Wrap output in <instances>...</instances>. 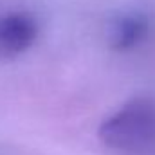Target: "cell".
I'll return each instance as SVG.
<instances>
[{"instance_id": "6da1fadb", "label": "cell", "mask_w": 155, "mask_h": 155, "mask_svg": "<svg viewBox=\"0 0 155 155\" xmlns=\"http://www.w3.org/2000/svg\"><path fill=\"white\" fill-rule=\"evenodd\" d=\"M99 139L110 150L124 155L150 152L155 146V103L132 99L101 124Z\"/></svg>"}, {"instance_id": "7a4b0ae2", "label": "cell", "mask_w": 155, "mask_h": 155, "mask_svg": "<svg viewBox=\"0 0 155 155\" xmlns=\"http://www.w3.org/2000/svg\"><path fill=\"white\" fill-rule=\"evenodd\" d=\"M36 24L27 15H7L0 18V56H16L31 47L36 38Z\"/></svg>"}, {"instance_id": "3957f363", "label": "cell", "mask_w": 155, "mask_h": 155, "mask_svg": "<svg viewBox=\"0 0 155 155\" xmlns=\"http://www.w3.org/2000/svg\"><path fill=\"white\" fill-rule=\"evenodd\" d=\"M148 35V22L141 15H123L116 18L108 29L110 45L117 51H126L141 43Z\"/></svg>"}]
</instances>
